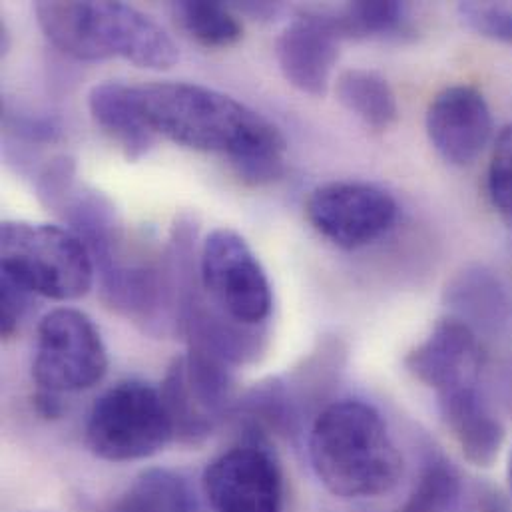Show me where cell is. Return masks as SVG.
Instances as JSON below:
<instances>
[{"instance_id": "obj_1", "label": "cell", "mask_w": 512, "mask_h": 512, "mask_svg": "<svg viewBox=\"0 0 512 512\" xmlns=\"http://www.w3.org/2000/svg\"><path fill=\"white\" fill-rule=\"evenodd\" d=\"M142 116L156 136L206 154H222L238 178L265 186L285 172V138L244 102L208 86L156 82L134 86Z\"/></svg>"}, {"instance_id": "obj_2", "label": "cell", "mask_w": 512, "mask_h": 512, "mask_svg": "<svg viewBox=\"0 0 512 512\" xmlns=\"http://www.w3.org/2000/svg\"><path fill=\"white\" fill-rule=\"evenodd\" d=\"M307 455L319 483L347 501L379 499L403 477V457L383 415L361 399L333 401L315 417Z\"/></svg>"}, {"instance_id": "obj_3", "label": "cell", "mask_w": 512, "mask_h": 512, "mask_svg": "<svg viewBox=\"0 0 512 512\" xmlns=\"http://www.w3.org/2000/svg\"><path fill=\"white\" fill-rule=\"evenodd\" d=\"M34 14L44 36L76 60L124 58L140 68H172L180 54L168 32L124 2H38Z\"/></svg>"}, {"instance_id": "obj_4", "label": "cell", "mask_w": 512, "mask_h": 512, "mask_svg": "<svg viewBox=\"0 0 512 512\" xmlns=\"http://www.w3.org/2000/svg\"><path fill=\"white\" fill-rule=\"evenodd\" d=\"M0 273L32 295L56 301L84 297L94 283V263L76 234L50 224L4 222L0 230Z\"/></svg>"}, {"instance_id": "obj_5", "label": "cell", "mask_w": 512, "mask_h": 512, "mask_svg": "<svg viewBox=\"0 0 512 512\" xmlns=\"http://www.w3.org/2000/svg\"><path fill=\"white\" fill-rule=\"evenodd\" d=\"M174 441L160 389L144 381H120L92 407L86 445L102 461L130 463L160 453Z\"/></svg>"}, {"instance_id": "obj_6", "label": "cell", "mask_w": 512, "mask_h": 512, "mask_svg": "<svg viewBox=\"0 0 512 512\" xmlns=\"http://www.w3.org/2000/svg\"><path fill=\"white\" fill-rule=\"evenodd\" d=\"M160 395L174 441L188 447L206 443L238 403L230 365L194 347L172 361Z\"/></svg>"}, {"instance_id": "obj_7", "label": "cell", "mask_w": 512, "mask_h": 512, "mask_svg": "<svg viewBox=\"0 0 512 512\" xmlns=\"http://www.w3.org/2000/svg\"><path fill=\"white\" fill-rule=\"evenodd\" d=\"M106 371V345L86 313L60 307L42 317L32 361L38 389L60 395L86 391L98 385Z\"/></svg>"}, {"instance_id": "obj_8", "label": "cell", "mask_w": 512, "mask_h": 512, "mask_svg": "<svg viewBox=\"0 0 512 512\" xmlns=\"http://www.w3.org/2000/svg\"><path fill=\"white\" fill-rule=\"evenodd\" d=\"M200 283L210 299L230 319L261 327L273 307L269 279L250 244L230 228L214 230L202 244Z\"/></svg>"}, {"instance_id": "obj_9", "label": "cell", "mask_w": 512, "mask_h": 512, "mask_svg": "<svg viewBox=\"0 0 512 512\" xmlns=\"http://www.w3.org/2000/svg\"><path fill=\"white\" fill-rule=\"evenodd\" d=\"M311 228L341 250H361L387 236L397 218L395 198L365 182H331L315 188L305 202Z\"/></svg>"}, {"instance_id": "obj_10", "label": "cell", "mask_w": 512, "mask_h": 512, "mask_svg": "<svg viewBox=\"0 0 512 512\" xmlns=\"http://www.w3.org/2000/svg\"><path fill=\"white\" fill-rule=\"evenodd\" d=\"M202 487L216 512H283L285 505L283 473L263 439H246L216 457Z\"/></svg>"}, {"instance_id": "obj_11", "label": "cell", "mask_w": 512, "mask_h": 512, "mask_svg": "<svg viewBox=\"0 0 512 512\" xmlns=\"http://www.w3.org/2000/svg\"><path fill=\"white\" fill-rule=\"evenodd\" d=\"M427 136L451 166L473 164L493 136V114L485 96L465 84L449 86L429 104Z\"/></svg>"}, {"instance_id": "obj_12", "label": "cell", "mask_w": 512, "mask_h": 512, "mask_svg": "<svg viewBox=\"0 0 512 512\" xmlns=\"http://www.w3.org/2000/svg\"><path fill=\"white\" fill-rule=\"evenodd\" d=\"M405 367L419 383L439 395L483 381L485 357L479 335L449 315L405 357Z\"/></svg>"}, {"instance_id": "obj_13", "label": "cell", "mask_w": 512, "mask_h": 512, "mask_svg": "<svg viewBox=\"0 0 512 512\" xmlns=\"http://www.w3.org/2000/svg\"><path fill=\"white\" fill-rule=\"evenodd\" d=\"M337 56L339 38L315 10H303L275 40L281 74L303 94L327 92Z\"/></svg>"}, {"instance_id": "obj_14", "label": "cell", "mask_w": 512, "mask_h": 512, "mask_svg": "<svg viewBox=\"0 0 512 512\" xmlns=\"http://www.w3.org/2000/svg\"><path fill=\"white\" fill-rule=\"evenodd\" d=\"M437 403L463 455L477 467L493 465L505 443V427L483 389V381L439 393Z\"/></svg>"}, {"instance_id": "obj_15", "label": "cell", "mask_w": 512, "mask_h": 512, "mask_svg": "<svg viewBox=\"0 0 512 512\" xmlns=\"http://www.w3.org/2000/svg\"><path fill=\"white\" fill-rule=\"evenodd\" d=\"M451 317L477 335L507 339L512 335V295L505 281L485 265L461 269L445 289Z\"/></svg>"}, {"instance_id": "obj_16", "label": "cell", "mask_w": 512, "mask_h": 512, "mask_svg": "<svg viewBox=\"0 0 512 512\" xmlns=\"http://www.w3.org/2000/svg\"><path fill=\"white\" fill-rule=\"evenodd\" d=\"M92 120L122 148L130 162L140 160L156 142L136 100V88L122 82L96 84L88 94Z\"/></svg>"}, {"instance_id": "obj_17", "label": "cell", "mask_w": 512, "mask_h": 512, "mask_svg": "<svg viewBox=\"0 0 512 512\" xmlns=\"http://www.w3.org/2000/svg\"><path fill=\"white\" fill-rule=\"evenodd\" d=\"M110 512H202L192 485L170 469H148L112 503Z\"/></svg>"}, {"instance_id": "obj_18", "label": "cell", "mask_w": 512, "mask_h": 512, "mask_svg": "<svg viewBox=\"0 0 512 512\" xmlns=\"http://www.w3.org/2000/svg\"><path fill=\"white\" fill-rule=\"evenodd\" d=\"M315 12L339 40L397 38L409 30V8L403 2H349Z\"/></svg>"}, {"instance_id": "obj_19", "label": "cell", "mask_w": 512, "mask_h": 512, "mask_svg": "<svg viewBox=\"0 0 512 512\" xmlns=\"http://www.w3.org/2000/svg\"><path fill=\"white\" fill-rule=\"evenodd\" d=\"M335 90L339 102L365 126L377 132L391 128L399 118L397 96L387 78L375 70H345L337 78Z\"/></svg>"}, {"instance_id": "obj_20", "label": "cell", "mask_w": 512, "mask_h": 512, "mask_svg": "<svg viewBox=\"0 0 512 512\" xmlns=\"http://www.w3.org/2000/svg\"><path fill=\"white\" fill-rule=\"evenodd\" d=\"M172 12L182 30L208 48H228L244 36L236 10L222 2L182 0L172 4Z\"/></svg>"}, {"instance_id": "obj_21", "label": "cell", "mask_w": 512, "mask_h": 512, "mask_svg": "<svg viewBox=\"0 0 512 512\" xmlns=\"http://www.w3.org/2000/svg\"><path fill=\"white\" fill-rule=\"evenodd\" d=\"M463 497L459 471L439 453H429L419 479L399 512H453Z\"/></svg>"}, {"instance_id": "obj_22", "label": "cell", "mask_w": 512, "mask_h": 512, "mask_svg": "<svg viewBox=\"0 0 512 512\" xmlns=\"http://www.w3.org/2000/svg\"><path fill=\"white\" fill-rule=\"evenodd\" d=\"M487 184L495 210L512 232V126L505 128L497 140Z\"/></svg>"}, {"instance_id": "obj_23", "label": "cell", "mask_w": 512, "mask_h": 512, "mask_svg": "<svg viewBox=\"0 0 512 512\" xmlns=\"http://www.w3.org/2000/svg\"><path fill=\"white\" fill-rule=\"evenodd\" d=\"M459 14L477 34L512 42V2H463Z\"/></svg>"}, {"instance_id": "obj_24", "label": "cell", "mask_w": 512, "mask_h": 512, "mask_svg": "<svg viewBox=\"0 0 512 512\" xmlns=\"http://www.w3.org/2000/svg\"><path fill=\"white\" fill-rule=\"evenodd\" d=\"M76 186V162L70 156H56L36 178V196L40 204L52 212L62 204Z\"/></svg>"}, {"instance_id": "obj_25", "label": "cell", "mask_w": 512, "mask_h": 512, "mask_svg": "<svg viewBox=\"0 0 512 512\" xmlns=\"http://www.w3.org/2000/svg\"><path fill=\"white\" fill-rule=\"evenodd\" d=\"M30 291L16 279L0 273V333L4 339L14 337L28 311Z\"/></svg>"}, {"instance_id": "obj_26", "label": "cell", "mask_w": 512, "mask_h": 512, "mask_svg": "<svg viewBox=\"0 0 512 512\" xmlns=\"http://www.w3.org/2000/svg\"><path fill=\"white\" fill-rule=\"evenodd\" d=\"M4 124L16 136L34 144H50L60 140V126L52 118L44 116H24V114H4Z\"/></svg>"}, {"instance_id": "obj_27", "label": "cell", "mask_w": 512, "mask_h": 512, "mask_svg": "<svg viewBox=\"0 0 512 512\" xmlns=\"http://www.w3.org/2000/svg\"><path fill=\"white\" fill-rule=\"evenodd\" d=\"M32 405H34V411L46 421H56L64 415V403L60 399V393L38 389L32 397Z\"/></svg>"}, {"instance_id": "obj_28", "label": "cell", "mask_w": 512, "mask_h": 512, "mask_svg": "<svg viewBox=\"0 0 512 512\" xmlns=\"http://www.w3.org/2000/svg\"><path fill=\"white\" fill-rule=\"evenodd\" d=\"M232 8L236 12L252 16L256 20H267L281 10V4H277V2H242V4H232Z\"/></svg>"}, {"instance_id": "obj_29", "label": "cell", "mask_w": 512, "mask_h": 512, "mask_svg": "<svg viewBox=\"0 0 512 512\" xmlns=\"http://www.w3.org/2000/svg\"><path fill=\"white\" fill-rule=\"evenodd\" d=\"M499 395L503 405L512 415V359L507 361L499 371Z\"/></svg>"}, {"instance_id": "obj_30", "label": "cell", "mask_w": 512, "mask_h": 512, "mask_svg": "<svg viewBox=\"0 0 512 512\" xmlns=\"http://www.w3.org/2000/svg\"><path fill=\"white\" fill-rule=\"evenodd\" d=\"M509 483H511V493H512V451H511V459H509Z\"/></svg>"}]
</instances>
